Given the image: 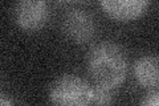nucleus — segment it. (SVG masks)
I'll return each instance as SVG.
<instances>
[{"label": "nucleus", "instance_id": "obj_9", "mask_svg": "<svg viewBox=\"0 0 159 106\" xmlns=\"http://www.w3.org/2000/svg\"><path fill=\"white\" fill-rule=\"evenodd\" d=\"M0 106H15V104L7 97V95L0 93Z\"/></svg>", "mask_w": 159, "mask_h": 106}, {"label": "nucleus", "instance_id": "obj_6", "mask_svg": "<svg viewBox=\"0 0 159 106\" xmlns=\"http://www.w3.org/2000/svg\"><path fill=\"white\" fill-rule=\"evenodd\" d=\"M134 77L141 86L155 90L159 82V69L157 56H143L134 64Z\"/></svg>", "mask_w": 159, "mask_h": 106}, {"label": "nucleus", "instance_id": "obj_3", "mask_svg": "<svg viewBox=\"0 0 159 106\" xmlns=\"http://www.w3.org/2000/svg\"><path fill=\"white\" fill-rule=\"evenodd\" d=\"M49 8L44 0H21L13 7V19L24 31H37L45 25Z\"/></svg>", "mask_w": 159, "mask_h": 106}, {"label": "nucleus", "instance_id": "obj_8", "mask_svg": "<svg viewBox=\"0 0 159 106\" xmlns=\"http://www.w3.org/2000/svg\"><path fill=\"white\" fill-rule=\"evenodd\" d=\"M141 106H159V92L155 90H148V93L143 97Z\"/></svg>", "mask_w": 159, "mask_h": 106}, {"label": "nucleus", "instance_id": "obj_1", "mask_svg": "<svg viewBox=\"0 0 159 106\" xmlns=\"http://www.w3.org/2000/svg\"><path fill=\"white\" fill-rule=\"evenodd\" d=\"M88 68L96 85L114 89L127 74V57L123 49L113 41H102L90 49Z\"/></svg>", "mask_w": 159, "mask_h": 106}, {"label": "nucleus", "instance_id": "obj_7", "mask_svg": "<svg viewBox=\"0 0 159 106\" xmlns=\"http://www.w3.org/2000/svg\"><path fill=\"white\" fill-rule=\"evenodd\" d=\"M92 104L94 106H111L113 105V89L105 86H92Z\"/></svg>", "mask_w": 159, "mask_h": 106}, {"label": "nucleus", "instance_id": "obj_2", "mask_svg": "<svg viewBox=\"0 0 159 106\" xmlns=\"http://www.w3.org/2000/svg\"><path fill=\"white\" fill-rule=\"evenodd\" d=\"M49 99L53 106H90L92 86L77 74H64L51 85Z\"/></svg>", "mask_w": 159, "mask_h": 106}, {"label": "nucleus", "instance_id": "obj_4", "mask_svg": "<svg viewBox=\"0 0 159 106\" xmlns=\"http://www.w3.org/2000/svg\"><path fill=\"white\" fill-rule=\"evenodd\" d=\"M62 31L69 40L81 44L93 37L96 32V24L90 13L82 9H73L64 16Z\"/></svg>", "mask_w": 159, "mask_h": 106}, {"label": "nucleus", "instance_id": "obj_5", "mask_svg": "<svg viewBox=\"0 0 159 106\" xmlns=\"http://www.w3.org/2000/svg\"><path fill=\"white\" fill-rule=\"evenodd\" d=\"M99 4L110 17L122 21L139 17L148 7L146 0H102Z\"/></svg>", "mask_w": 159, "mask_h": 106}]
</instances>
